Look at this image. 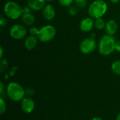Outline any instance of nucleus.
<instances>
[{
	"label": "nucleus",
	"instance_id": "30",
	"mask_svg": "<svg viewBox=\"0 0 120 120\" xmlns=\"http://www.w3.org/2000/svg\"><path fill=\"white\" fill-rule=\"evenodd\" d=\"M46 1H47V2H50V1H53V0H45Z\"/></svg>",
	"mask_w": 120,
	"mask_h": 120
},
{
	"label": "nucleus",
	"instance_id": "14",
	"mask_svg": "<svg viewBox=\"0 0 120 120\" xmlns=\"http://www.w3.org/2000/svg\"><path fill=\"white\" fill-rule=\"evenodd\" d=\"M21 20L25 25L30 26L33 25L34 22H35V16L31 13H23L22 15L21 16Z\"/></svg>",
	"mask_w": 120,
	"mask_h": 120
},
{
	"label": "nucleus",
	"instance_id": "8",
	"mask_svg": "<svg viewBox=\"0 0 120 120\" xmlns=\"http://www.w3.org/2000/svg\"><path fill=\"white\" fill-rule=\"evenodd\" d=\"M21 109L22 110L27 114L32 112L35 108V103L34 100L30 97H25L21 101Z\"/></svg>",
	"mask_w": 120,
	"mask_h": 120
},
{
	"label": "nucleus",
	"instance_id": "17",
	"mask_svg": "<svg viewBox=\"0 0 120 120\" xmlns=\"http://www.w3.org/2000/svg\"><path fill=\"white\" fill-rule=\"evenodd\" d=\"M76 6L80 9H84L87 6V0H74Z\"/></svg>",
	"mask_w": 120,
	"mask_h": 120
},
{
	"label": "nucleus",
	"instance_id": "25",
	"mask_svg": "<svg viewBox=\"0 0 120 120\" xmlns=\"http://www.w3.org/2000/svg\"><path fill=\"white\" fill-rule=\"evenodd\" d=\"M3 54H4V50H3L2 46H1V47H0V58H1L3 57Z\"/></svg>",
	"mask_w": 120,
	"mask_h": 120
},
{
	"label": "nucleus",
	"instance_id": "29",
	"mask_svg": "<svg viewBox=\"0 0 120 120\" xmlns=\"http://www.w3.org/2000/svg\"><path fill=\"white\" fill-rule=\"evenodd\" d=\"M116 120H120V112L118 114V115L117 116V118H116Z\"/></svg>",
	"mask_w": 120,
	"mask_h": 120
},
{
	"label": "nucleus",
	"instance_id": "15",
	"mask_svg": "<svg viewBox=\"0 0 120 120\" xmlns=\"http://www.w3.org/2000/svg\"><path fill=\"white\" fill-rule=\"evenodd\" d=\"M105 24H106V22H105V20L103 19H102V18H101L96 19L94 25H95V27H96V28L97 30H103V29H105Z\"/></svg>",
	"mask_w": 120,
	"mask_h": 120
},
{
	"label": "nucleus",
	"instance_id": "7",
	"mask_svg": "<svg viewBox=\"0 0 120 120\" xmlns=\"http://www.w3.org/2000/svg\"><path fill=\"white\" fill-rule=\"evenodd\" d=\"M27 32V31L25 27L20 24H15L11 27L9 30V34L13 39L20 40L23 39L26 36Z\"/></svg>",
	"mask_w": 120,
	"mask_h": 120
},
{
	"label": "nucleus",
	"instance_id": "20",
	"mask_svg": "<svg viewBox=\"0 0 120 120\" xmlns=\"http://www.w3.org/2000/svg\"><path fill=\"white\" fill-rule=\"evenodd\" d=\"M59 4L65 7H69L70 6H71L74 1V0H58Z\"/></svg>",
	"mask_w": 120,
	"mask_h": 120
},
{
	"label": "nucleus",
	"instance_id": "27",
	"mask_svg": "<svg viewBox=\"0 0 120 120\" xmlns=\"http://www.w3.org/2000/svg\"><path fill=\"white\" fill-rule=\"evenodd\" d=\"M91 120H103L102 118H101V117H94V118H92Z\"/></svg>",
	"mask_w": 120,
	"mask_h": 120
},
{
	"label": "nucleus",
	"instance_id": "23",
	"mask_svg": "<svg viewBox=\"0 0 120 120\" xmlns=\"http://www.w3.org/2000/svg\"><path fill=\"white\" fill-rule=\"evenodd\" d=\"M115 50L117 52L120 53V40L116 41V43H115Z\"/></svg>",
	"mask_w": 120,
	"mask_h": 120
},
{
	"label": "nucleus",
	"instance_id": "2",
	"mask_svg": "<svg viewBox=\"0 0 120 120\" xmlns=\"http://www.w3.org/2000/svg\"><path fill=\"white\" fill-rule=\"evenodd\" d=\"M108 11V4L104 0L94 1L88 8V13L92 18H102Z\"/></svg>",
	"mask_w": 120,
	"mask_h": 120
},
{
	"label": "nucleus",
	"instance_id": "19",
	"mask_svg": "<svg viewBox=\"0 0 120 120\" xmlns=\"http://www.w3.org/2000/svg\"><path fill=\"white\" fill-rule=\"evenodd\" d=\"M6 110V102L4 101L3 98H0V114L3 115Z\"/></svg>",
	"mask_w": 120,
	"mask_h": 120
},
{
	"label": "nucleus",
	"instance_id": "9",
	"mask_svg": "<svg viewBox=\"0 0 120 120\" xmlns=\"http://www.w3.org/2000/svg\"><path fill=\"white\" fill-rule=\"evenodd\" d=\"M94 23L95 21H94L92 18H85L81 20L79 23V28L82 32H89L92 30L94 27H95Z\"/></svg>",
	"mask_w": 120,
	"mask_h": 120
},
{
	"label": "nucleus",
	"instance_id": "21",
	"mask_svg": "<svg viewBox=\"0 0 120 120\" xmlns=\"http://www.w3.org/2000/svg\"><path fill=\"white\" fill-rule=\"evenodd\" d=\"M7 24V20L4 17V16H1L0 18V25L1 27H4V26H6Z\"/></svg>",
	"mask_w": 120,
	"mask_h": 120
},
{
	"label": "nucleus",
	"instance_id": "11",
	"mask_svg": "<svg viewBox=\"0 0 120 120\" xmlns=\"http://www.w3.org/2000/svg\"><path fill=\"white\" fill-rule=\"evenodd\" d=\"M118 30V25L117 22L114 20H108L105 27V31L107 34L113 36Z\"/></svg>",
	"mask_w": 120,
	"mask_h": 120
},
{
	"label": "nucleus",
	"instance_id": "10",
	"mask_svg": "<svg viewBox=\"0 0 120 120\" xmlns=\"http://www.w3.org/2000/svg\"><path fill=\"white\" fill-rule=\"evenodd\" d=\"M42 15L46 20H51L56 15V10L51 4H47L42 9Z\"/></svg>",
	"mask_w": 120,
	"mask_h": 120
},
{
	"label": "nucleus",
	"instance_id": "5",
	"mask_svg": "<svg viewBox=\"0 0 120 120\" xmlns=\"http://www.w3.org/2000/svg\"><path fill=\"white\" fill-rule=\"evenodd\" d=\"M4 11L5 15L11 20H16L23 14L22 7L15 1H8L6 3L4 7Z\"/></svg>",
	"mask_w": 120,
	"mask_h": 120
},
{
	"label": "nucleus",
	"instance_id": "13",
	"mask_svg": "<svg viewBox=\"0 0 120 120\" xmlns=\"http://www.w3.org/2000/svg\"><path fill=\"white\" fill-rule=\"evenodd\" d=\"M38 37L35 35L30 34L27 37H26L25 40V46L27 50L34 49L38 44Z\"/></svg>",
	"mask_w": 120,
	"mask_h": 120
},
{
	"label": "nucleus",
	"instance_id": "6",
	"mask_svg": "<svg viewBox=\"0 0 120 120\" xmlns=\"http://www.w3.org/2000/svg\"><path fill=\"white\" fill-rule=\"evenodd\" d=\"M96 48V41L91 37L83 39L79 44V50L84 54H89L92 53Z\"/></svg>",
	"mask_w": 120,
	"mask_h": 120
},
{
	"label": "nucleus",
	"instance_id": "22",
	"mask_svg": "<svg viewBox=\"0 0 120 120\" xmlns=\"http://www.w3.org/2000/svg\"><path fill=\"white\" fill-rule=\"evenodd\" d=\"M31 10L32 9L30 8V7L28 5L24 6L22 7V12H23V13H29L31 12Z\"/></svg>",
	"mask_w": 120,
	"mask_h": 120
},
{
	"label": "nucleus",
	"instance_id": "4",
	"mask_svg": "<svg viewBox=\"0 0 120 120\" xmlns=\"http://www.w3.org/2000/svg\"><path fill=\"white\" fill-rule=\"evenodd\" d=\"M6 94L11 101L18 102L25 98V90L20 84L15 82H12L7 86Z\"/></svg>",
	"mask_w": 120,
	"mask_h": 120
},
{
	"label": "nucleus",
	"instance_id": "28",
	"mask_svg": "<svg viewBox=\"0 0 120 120\" xmlns=\"http://www.w3.org/2000/svg\"><path fill=\"white\" fill-rule=\"evenodd\" d=\"M90 37H91V38H93V39H95V37H96V34H95L94 33H92V34H91Z\"/></svg>",
	"mask_w": 120,
	"mask_h": 120
},
{
	"label": "nucleus",
	"instance_id": "16",
	"mask_svg": "<svg viewBox=\"0 0 120 120\" xmlns=\"http://www.w3.org/2000/svg\"><path fill=\"white\" fill-rule=\"evenodd\" d=\"M111 69L112 70V72L117 75H120V60H116L115 61L112 65H111Z\"/></svg>",
	"mask_w": 120,
	"mask_h": 120
},
{
	"label": "nucleus",
	"instance_id": "26",
	"mask_svg": "<svg viewBox=\"0 0 120 120\" xmlns=\"http://www.w3.org/2000/svg\"><path fill=\"white\" fill-rule=\"evenodd\" d=\"M120 0H110V1L112 4H117L118 2H120Z\"/></svg>",
	"mask_w": 120,
	"mask_h": 120
},
{
	"label": "nucleus",
	"instance_id": "12",
	"mask_svg": "<svg viewBox=\"0 0 120 120\" xmlns=\"http://www.w3.org/2000/svg\"><path fill=\"white\" fill-rule=\"evenodd\" d=\"M45 0H27V5L33 11H38L44 8L46 6Z\"/></svg>",
	"mask_w": 120,
	"mask_h": 120
},
{
	"label": "nucleus",
	"instance_id": "24",
	"mask_svg": "<svg viewBox=\"0 0 120 120\" xmlns=\"http://www.w3.org/2000/svg\"><path fill=\"white\" fill-rule=\"evenodd\" d=\"M4 89V84H3L2 82H0V94H3Z\"/></svg>",
	"mask_w": 120,
	"mask_h": 120
},
{
	"label": "nucleus",
	"instance_id": "3",
	"mask_svg": "<svg viewBox=\"0 0 120 120\" xmlns=\"http://www.w3.org/2000/svg\"><path fill=\"white\" fill-rule=\"evenodd\" d=\"M115 40L112 36L103 35L98 43V51L102 56H108L115 50Z\"/></svg>",
	"mask_w": 120,
	"mask_h": 120
},
{
	"label": "nucleus",
	"instance_id": "18",
	"mask_svg": "<svg viewBox=\"0 0 120 120\" xmlns=\"http://www.w3.org/2000/svg\"><path fill=\"white\" fill-rule=\"evenodd\" d=\"M77 6H70L68 7V13L70 15L72 16H75L77 14Z\"/></svg>",
	"mask_w": 120,
	"mask_h": 120
},
{
	"label": "nucleus",
	"instance_id": "1",
	"mask_svg": "<svg viewBox=\"0 0 120 120\" xmlns=\"http://www.w3.org/2000/svg\"><path fill=\"white\" fill-rule=\"evenodd\" d=\"M30 33L32 35L37 36L41 42H49L56 37V30L53 25H46L39 30L36 27H32L30 29Z\"/></svg>",
	"mask_w": 120,
	"mask_h": 120
}]
</instances>
